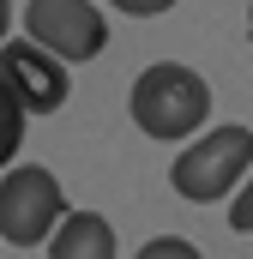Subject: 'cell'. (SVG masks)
Here are the masks:
<instances>
[{
    "label": "cell",
    "mask_w": 253,
    "mask_h": 259,
    "mask_svg": "<svg viewBox=\"0 0 253 259\" xmlns=\"http://www.w3.org/2000/svg\"><path fill=\"white\" fill-rule=\"evenodd\" d=\"M126 109H133V127L145 133V139L175 145V139H193V133L205 127V115H211V84H205L193 66H181V61H157V66H145V72L133 78Z\"/></svg>",
    "instance_id": "obj_1"
},
{
    "label": "cell",
    "mask_w": 253,
    "mask_h": 259,
    "mask_svg": "<svg viewBox=\"0 0 253 259\" xmlns=\"http://www.w3.org/2000/svg\"><path fill=\"white\" fill-rule=\"evenodd\" d=\"M253 169V133L247 127H211L199 133L187 151L175 157V169H169V187L193 205H211V199H229L241 187V175Z\"/></svg>",
    "instance_id": "obj_2"
},
{
    "label": "cell",
    "mask_w": 253,
    "mask_h": 259,
    "mask_svg": "<svg viewBox=\"0 0 253 259\" xmlns=\"http://www.w3.org/2000/svg\"><path fill=\"white\" fill-rule=\"evenodd\" d=\"M61 217H66L61 181H55L43 163L0 169V241H12V247H36V241L55 235Z\"/></svg>",
    "instance_id": "obj_3"
},
{
    "label": "cell",
    "mask_w": 253,
    "mask_h": 259,
    "mask_svg": "<svg viewBox=\"0 0 253 259\" xmlns=\"http://www.w3.org/2000/svg\"><path fill=\"white\" fill-rule=\"evenodd\" d=\"M24 30H30V42H43L66 66L103 55V42H109V24H103V12L91 0H30L24 6Z\"/></svg>",
    "instance_id": "obj_4"
},
{
    "label": "cell",
    "mask_w": 253,
    "mask_h": 259,
    "mask_svg": "<svg viewBox=\"0 0 253 259\" xmlns=\"http://www.w3.org/2000/svg\"><path fill=\"white\" fill-rule=\"evenodd\" d=\"M0 72L12 78V91H18V103L30 109V115H55L66 103V61L61 55H49L43 42H0Z\"/></svg>",
    "instance_id": "obj_5"
},
{
    "label": "cell",
    "mask_w": 253,
    "mask_h": 259,
    "mask_svg": "<svg viewBox=\"0 0 253 259\" xmlns=\"http://www.w3.org/2000/svg\"><path fill=\"white\" fill-rule=\"evenodd\" d=\"M49 259H115V229L103 211H66L49 235Z\"/></svg>",
    "instance_id": "obj_6"
},
{
    "label": "cell",
    "mask_w": 253,
    "mask_h": 259,
    "mask_svg": "<svg viewBox=\"0 0 253 259\" xmlns=\"http://www.w3.org/2000/svg\"><path fill=\"white\" fill-rule=\"evenodd\" d=\"M24 103H18V91H12V78L0 72V169L18 157V145H24Z\"/></svg>",
    "instance_id": "obj_7"
},
{
    "label": "cell",
    "mask_w": 253,
    "mask_h": 259,
    "mask_svg": "<svg viewBox=\"0 0 253 259\" xmlns=\"http://www.w3.org/2000/svg\"><path fill=\"white\" fill-rule=\"evenodd\" d=\"M229 229H235V235H253V169L241 175V187L229 199Z\"/></svg>",
    "instance_id": "obj_8"
},
{
    "label": "cell",
    "mask_w": 253,
    "mask_h": 259,
    "mask_svg": "<svg viewBox=\"0 0 253 259\" xmlns=\"http://www.w3.org/2000/svg\"><path fill=\"white\" fill-rule=\"evenodd\" d=\"M133 259H199V247L181 241V235H157V241H145Z\"/></svg>",
    "instance_id": "obj_9"
},
{
    "label": "cell",
    "mask_w": 253,
    "mask_h": 259,
    "mask_svg": "<svg viewBox=\"0 0 253 259\" xmlns=\"http://www.w3.org/2000/svg\"><path fill=\"white\" fill-rule=\"evenodd\" d=\"M115 12H126V18H157V12H169L175 0H109Z\"/></svg>",
    "instance_id": "obj_10"
},
{
    "label": "cell",
    "mask_w": 253,
    "mask_h": 259,
    "mask_svg": "<svg viewBox=\"0 0 253 259\" xmlns=\"http://www.w3.org/2000/svg\"><path fill=\"white\" fill-rule=\"evenodd\" d=\"M6 24H12V0H0V42H6Z\"/></svg>",
    "instance_id": "obj_11"
},
{
    "label": "cell",
    "mask_w": 253,
    "mask_h": 259,
    "mask_svg": "<svg viewBox=\"0 0 253 259\" xmlns=\"http://www.w3.org/2000/svg\"><path fill=\"white\" fill-rule=\"evenodd\" d=\"M247 24H253V6H247Z\"/></svg>",
    "instance_id": "obj_12"
}]
</instances>
